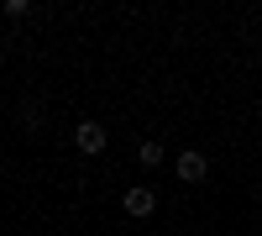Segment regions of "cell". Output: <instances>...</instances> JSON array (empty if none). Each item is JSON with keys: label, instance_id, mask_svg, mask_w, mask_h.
<instances>
[{"label": "cell", "instance_id": "obj_1", "mask_svg": "<svg viewBox=\"0 0 262 236\" xmlns=\"http://www.w3.org/2000/svg\"><path fill=\"white\" fill-rule=\"evenodd\" d=\"M173 174H179L184 184H205L210 158H205V153H194V147H184V153H179V163H173Z\"/></svg>", "mask_w": 262, "mask_h": 236}, {"label": "cell", "instance_id": "obj_2", "mask_svg": "<svg viewBox=\"0 0 262 236\" xmlns=\"http://www.w3.org/2000/svg\"><path fill=\"white\" fill-rule=\"evenodd\" d=\"M121 210H126L131 221H147L152 210H158V195H152L147 184H137V189H126V200H121Z\"/></svg>", "mask_w": 262, "mask_h": 236}, {"label": "cell", "instance_id": "obj_3", "mask_svg": "<svg viewBox=\"0 0 262 236\" xmlns=\"http://www.w3.org/2000/svg\"><path fill=\"white\" fill-rule=\"evenodd\" d=\"M74 142H79V153H105L111 132H105L100 121H79V126H74Z\"/></svg>", "mask_w": 262, "mask_h": 236}, {"label": "cell", "instance_id": "obj_4", "mask_svg": "<svg viewBox=\"0 0 262 236\" xmlns=\"http://www.w3.org/2000/svg\"><path fill=\"white\" fill-rule=\"evenodd\" d=\"M137 158H142V168H158V163H163V142H142Z\"/></svg>", "mask_w": 262, "mask_h": 236}]
</instances>
